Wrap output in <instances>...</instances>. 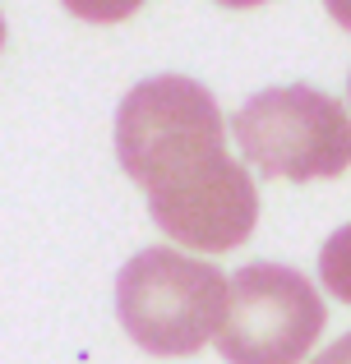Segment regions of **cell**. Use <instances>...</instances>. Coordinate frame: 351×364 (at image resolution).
<instances>
[{
  "instance_id": "cell-9",
  "label": "cell",
  "mask_w": 351,
  "mask_h": 364,
  "mask_svg": "<svg viewBox=\"0 0 351 364\" xmlns=\"http://www.w3.org/2000/svg\"><path fill=\"white\" fill-rule=\"evenodd\" d=\"M217 5H231V9H254V5H263V0H217Z\"/></svg>"
},
{
  "instance_id": "cell-1",
  "label": "cell",
  "mask_w": 351,
  "mask_h": 364,
  "mask_svg": "<svg viewBox=\"0 0 351 364\" xmlns=\"http://www.w3.org/2000/svg\"><path fill=\"white\" fill-rule=\"evenodd\" d=\"M116 157L125 176L144 185L148 208L172 203L236 166L213 92L180 74H157L125 92L116 111Z\"/></svg>"
},
{
  "instance_id": "cell-4",
  "label": "cell",
  "mask_w": 351,
  "mask_h": 364,
  "mask_svg": "<svg viewBox=\"0 0 351 364\" xmlns=\"http://www.w3.org/2000/svg\"><path fill=\"white\" fill-rule=\"evenodd\" d=\"M324 323V300L296 267L245 263L226 277V314L213 341L226 364H300Z\"/></svg>"
},
{
  "instance_id": "cell-10",
  "label": "cell",
  "mask_w": 351,
  "mask_h": 364,
  "mask_svg": "<svg viewBox=\"0 0 351 364\" xmlns=\"http://www.w3.org/2000/svg\"><path fill=\"white\" fill-rule=\"evenodd\" d=\"M0 46H5V14H0Z\"/></svg>"
},
{
  "instance_id": "cell-6",
  "label": "cell",
  "mask_w": 351,
  "mask_h": 364,
  "mask_svg": "<svg viewBox=\"0 0 351 364\" xmlns=\"http://www.w3.org/2000/svg\"><path fill=\"white\" fill-rule=\"evenodd\" d=\"M74 18H88V23H120L130 18L144 0H61Z\"/></svg>"
},
{
  "instance_id": "cell-11",
  "label": "cell",
  "mask_w": 351,
  "mask_h": 364,
  "mask_svg": "<svg viewBox=\"0 0 351 364\" xmlns=\"http://www.w3.org/2000/svg\"><path fill=\"white\" fill-rule=\"evenodd\" d=\"M347 92H351V79H347Z\"/></svg>"
},
{
  "instance_id": "cell-7",
  "label": "cell",
  "mask_w": 351,
  "mask_h": 364,
  "mask_svg": "<svg viewBox=\"0 0 351 364\" xmlns=\"http://www.w3.org/2000/svg\"><path fill=\"white\" fill-rule=\"evenodd\" d=\"M310 364H351V332H347V337H337L333 346L324 350V355H319V360H310Z\"/></svg>"
},
{
  "instance_id": "cell-8",
  "label": "cell",
  "mask_w": 351,
  "mask_h": 364,
  "mask_svg": "<svg viewBox=\"0 0 351 364\" xmlns=\"http://www.w3.org/2000/svg\"><path fill=\"white\" fill-rule=\"evenodd\" d=\"M324 9H328V18H333L337 28L351 33V0H324Z\"/></svg>"
},
{
  "instance_id": "cell-3",
  "label": "cell",
  "mask_w": 351,
  "mask_h": 364,
  "mask_svg": "<svg viewBox=\"0 0 351 364\" xmlns=\"http://www.w3.org/2000/svg\"><path fill=\"white\" fill-rule=\"evenodd\" d=\"M231 134L268 180H328L351 166V111L305 83L263 88L236 111Z\"/></svg>"
},
{
  "instance_id": "cell-2",
  "label": "cell",
  "mask_w": 351,
  "mask_h": 364,
  "mask_svg": "<svg viewBox=\"0 0 351 364\" xmlns=\"http://www.w3.org/2000/svg\"><path fill=\"white\" fill-rule=\"evenodd\" d=\"M116 314L148 355H194L226 314V277L204 258L144 249L116 277Z\"/></svg>"
},
{
  "instance_id": "cell-5",
  "label": "cell",
  "mask_w": 351,
  "mask_h": 364,
  "mask_svg": "<svg viewBox=\"0 0 351 364\" xmlns=\"http://www.w3.org/2000/svg\"><path fill=\"white\" fill-rule=\"evenodd\" d=\"M319 282L342 304H351V222L337 226L324 240V249H319Z\"/></svg>"
}]
</instances>
